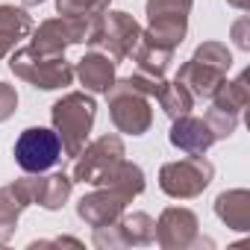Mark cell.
<instances>
[{"instance_id":"obj_1","label":"cell","mask_w":250,"mask_h":250,"mask_svg":"<svg viewBox=\"0 0 250 250\" xmlns=\"http://www.w3.org/2000/svg\"><path fill=\"white\" fill-rule=\"evenodd\" d=\"M94 115H97V103L85 91H71V94H65L62 100L53 103L50 118H53V130L62 142L65 156H77L85 147Z\"/></svg>"},{"instance_id":"obj_2","label":"cell","mask_w":250,"mask_h":250,"mask_svg":"<svg viewBox=\"0 0 250 250\" xmlns=\"http://www.w3.org/2000/svg\"><path fill=\"white\" fill-rule=\"evenodd\" d=\"M9 71L44 91L65 88L74 83V65L65 59V53H39L30 44L9 56Z\"/></svg>"},{"instance_id":"obj_3","label":"cell","mask_w":250,"mask_h":250,"mask_svg":"<svg viewBox=\"0 0 250 250\" xmlns=\"http://www.w3.org/2000/svg\"><path fill=\"white\" fill-rule=\"evenodd\" d=\"M142 39V27L136 24L133 15L127 12H100L94 18V27H91V36H88V44L100 53H106L115 65L121 59L133 56L136 44Z\"/></svg>"},{"instance_id":"obj_4","label":"cell","mask_w":250,"mask_h":250,"mask_svg":"<svg viewBox=\"0 0 250 250\" xmlns=\"http://www.w3.org/2000/svg\"><path fill=\"white\" fill-rule=\"evenodd\" d=\"M109 97V112H112V124L127 133V136H145L153 124V112H150V97L142 94L139 88H133L127 80H115L112 88L106 91Z\"/></svg>"},{"instance_id":"obj_5","label":"cell","mask_w":250,"mask_h":250,"mask_svg":"<svg viewBox=\"0 0 250 250\" xmlns=\"http://www.w3.org/2000/svg\"><path fill=\"white\" fill-rule=\"evenodd\" d=\"M215 177V165L200 156H186L180 162H168L159 171V188L174 200H191L206 191Z\"/></svg>"},{"instance_id":"obj_6","label":"cell","mask_w":250,"mask_h":250,"mask_svg":"<svg viewBox=\"0 0 250 250\" xmlns=\"http://www.w3.org/2000/svg\"><path fill=\"white\" fill-rule=\"evenodd\" d=\"M124 142L118 136H100L97 142H91L88 147H83L74 159V180L77 183H88V186H103L112 171L124 162Z\"/></svg>"},{"instance_id":"obj_7","label":"cell","mask_w":250,"mask_h":250,"mask_svg":"<svg viewBox=\"0 0 250 250\" xmlns=\"http://www.w3.org/2000/svg\"><path fill=\"white\" fill-rule=\"evenodd\" d=\"M94 18H83V15H59V18H50V21L39 24V30L33 33L30 47L39 50V53H65L71 44H83V42L88 44Z\"/></svg>"},{"instance_id":"obj_8","label":"cell","mask_w":250,"mask_h":250,"mask_svg":"<svg viewBox=\"0 0 250 250\" xmlns=\"http://www.w3.org/2000/svg\"><path fill=\"white\" fill-rule=\"evenodd\" d=\"M59 159H62V142L56 130L30 127L15 142V162L27 174H44L47 168L59 165Z\"/></svg>"},{"instance_id":"obj_9","label":"cell","mask_w":250,"mask_h":250,"mask_svg":"<svg viewBox=\"0 0 250 250\" xmlns=\"http://www.w3.org/2000/svg\"><path fill=\"white\" fill-rule=\"evenodd\" d=\"M197 215L186 206H168L156 221V244L165 250H186L197 244Z\"/></svg>"},{"instance_id":"obj_10","label":"cell","mask_w":250,"mask_h":250,"mask_svg":"<svg viewBox=\"0 0 250 250\" xmlns=\"http://www.w3.org/2000/svg\"><path fill=\"white\" fill-rule=\"evenodd\" d=\"M130 197L121 194L118 188H109V186H97V191L85 194L80 203H77V215L80 221H85L88 227H106V224H115L124 209H127Z\"/></svg>"},{"instance_id":"obj_11","label":"cell","mask_w":250,"mask_h":250,"mask_svg":"<svg viewBox=\"0 0 250 250\" xmlns=\"http://www.w3.org/2000/svg\"><path fill=\"white\" fill-rule=\"evenodd\" d=\"M215 133L206 124V118H194L191 112L188 115H180L174 118V127H171V145L188 156H200L206 153L212 145H215Z\"/></svg>"},{"instance_id":"obj_12","label":"cell","mask_w":250,"mask_h":250,"mask_svg":"<svg viewBox=\"0 0 250 250\" xmlns=\"http://www.w3.org/2000/svg\"><path fill=\"white\" fill-rule=\"evenodd\" d=\"M33 203L30 197V177H21L9 186L0 188V244H6L15 229H18V218L21 212Z\"/></svg>"},{"instance_id":"obj_13","label":"cell","mask_w":250,"mask_h":250,"mask_svg":"<svg viewBox=\"0 0 250 250\" xmlns=\"http://www.w3.org/2000/svg\"><path fill=\"white\" fill-rule=\"evenodd\" d=\"M221 80H227V74L212 68V65H206V62H200V59H188L177 71V83H183L191 91L194 100H209L212 91L221 85Z\"/></svg>"},{"instance_id":"obj_14","label":"cell","mask_w":250,"mask_h":250,"mask_svg":"<svg viewBox=\"0 0 250 250\" xmlns=\"http://www.w3.org/2000/svg\"><path fill=\"white\" fill-rule=\"evenodd\" d=\"M74 77H80V83L85 85V91H100V94H106V91L112 88V83H115V62H112L106 53L91 50V53H85V56L77 62Z\"/></svg>"},{"instance_id":"obj_15","label":"cell","mask_w":250,"mask_h":250,"mask_svg":"<svg viewBox=\"0 0 250 250\" xmlns=\"http://www.w3.org/2000/svg\"><path fill=\"white\" fill-rule=\"evenodd\" d=\"M74 180L68 174H50V177H30V197L47 212H59L71 197Z\"/></svg>"},{"instance_id":"obj_16","label":"cell","mask_w":250,"mask_h":250,"mask_svg":"<svg viewBox=\"0 0 250 250\" xmlns=\"http://www.w3.org/2000/svg\"><path fill=\"white\" fill-rule=\"evenodd\" d=\"M215 215L235 232H247L250 229V191L244 188H232L218 194L215 200Z\"/></svg>"},{"instance_id":"obj_17","label":"cell","mask_w":250,"mask_h":250,"mask_svg":"<svg viewBox=\"0 0 250 250\" xmlns=\"http://www.w3.org/2000/svg\"><path fill=\"white\" fill-rule=\"evenodd\" d=\"M33 33V18L24 12V9H15V6H0V59L9 56L15 50V44L21 39H27Z\"/></svg>"},{"instance_id":"obj_18","label":"cell","mask_w":250,"mask_h":250,"mask_svg":"<svg viewBox=\"0 0 250 250\" xmlns=\"http://www.w3.org/2000/svg\"><path fill=\"white\" fill-rule=\"evenodd\" d=\"M115 229L121 235V247H147L156 241V221L147 212L121 215L115 221Z\"/></svg>"},{"instance_id":"obj_19","label":"cell","mask_w":250,"mask_h":250,"mask_svg":"<svg viewBox=\"0 0 250 250\" xmlns=\"http://www.w3.org/2000/svg\"><path fill=\"white\" fill-rule=\"evenodd\" d=\"M133 56H136L142 74H147V77H162V74L168 71L171 59H174V47H165V44H159V42H153L150 36L142 33V39H139Z\"/></svg>"},{"instance_id":"obj_20","label":"cell","mask_w":250,"mask_h":250,"mask_svg":"<svg viewBox=\"0 0 250 250\" xmlns=\"http://www.w3.org/2000/svg\"><path fill=\"white\" fill-rule=\"evenodd\" d=\"M212 103H215V109L241 115V109L247 106V74H241V77L232 80V83L221 80V85L212 91Z\"/></svg>"},{"instance_id":"obj_21","label":"cell","mask_w":250,"mask_h":250,"mask_svg":"<svg viewBox=\"0 0 250 250\" xmlns=\"http://www.w3.org/2000/svg\"><path fill=\"white\" fill-rule=\"evenodd\" d=\"M159 103H162V109H165L168 118H180V115H188V112L194 109V97H191V91H188L183 83H177V80L162 85V91H159Z\"/></svg>"},{"instance_id":"obj_22","label":"cell","mask_w":250,"mask_h":250,"mask_svg":"<svg viewBox=\"0 0 250 250\" xmlns=\"http://www.w3.org/2000/svg\"><path fill=\"white\" fill-rule=\"evenodd\" d=\"M191 59H200V62H206V65L224 71V74H227L229 65H232V53H229V47L221 44V42H206V44H200Z\"/></svg>"},{"instance_id":"obj_23","label":"cell","mask_w":250,"mask_h":250,"mask_svg":"<svg viewBox=\"0 0 250 250\" xmlns=\"http://www.w3.org/2000/svg\"><path fill=\"white\" fill-rule=\"evenodd\" d=\"M112 0H56L59 15H83V18H94L100 12L109 9Z\"/></svg>"},{"instance_id":"obj_24","label":"cell","mask_w":250,"mask_h":250,"mask_svg":"<svg viewBox=\"0 0 250 250\" xmlns=\"http://www.w3.org/2000/svg\"><path fill=\"white\" fill-rule=\"evenodd\" d=\"M206 124L212 127V133H215V139H229L232 133H235V127H238V115H232V112H224V109H209L206 112Z\"/></svg>"},{"instance_id":"obj_25","label":"cell","mask_w":250,"mask_h":250,"mask_svg":"<svg viewBox=\"0 0 250 250\" xmlns=\"http://www.w3.org/2000/svg\"><path fill=\"white\" fill-rule=\"evenodd\" d=\"M191 0H147V18L156 15H188Z\"/></svg>"},{"instance_id":"obj_26","label":"cell","mask_w":250,"mask_h":250,"mask_svg":"<svg viewBox=\"0 0 250 250\" xmlns=\"http://www.w3.org/2000/svg\"><path fill=\"white\" fill-rule=\"evenodd\" d=\"M15 109H18V94H15V88L6 85V83H0V124L9 121V118L15 115Z\"/></svg>"},{"instance_id":"obj_27","label":"cell","mask_w":250,"mask_h":250,"mask_svg":"<svg viewBox=\"0 0 250 250\" xmlns=\"http://www.w3.org/2000/svg\"><path fill=\"white\" fill-rule=\"evenodd\" d=\"M244 30H247V18H238V21H235V27H232V36H235V44H238L241 50H247V47H250V42L244 39Z\"/></svg>"},{"instance_id":"obj_28","label":"cell","mask_w":250,"mask_h":250,"mask_svg":"<svg viewBox=\"0 0 250 250\" xmlns=\"http://www.w3.org/2000/svg\"><path fill=\"white\" fill-rule=\"evenodd\" d=\"M229 6H235V9H247L250 6V0H227Z\"/></svg>"},{"instance_id":"obj_29","label":"cell","mask_w":250,"mask_h":250,"mask_svg":"<svg viewBox=\"0 0 250 250\" xmlns=\"http://www.w3.org/2000/svg\"><path fill=\"white\" fill-rule=\"evenodd\" d=\"M24 6H39V3H44V0H21Z\"/></svg>"}]
</instances>
